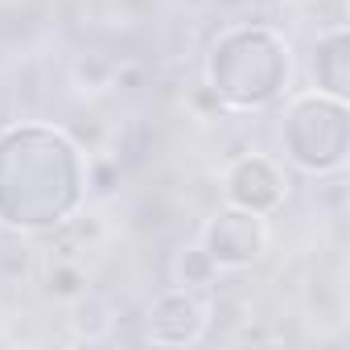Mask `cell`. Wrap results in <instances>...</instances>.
Listing matches in <instances>:
<instances>
[{"label": "cell", "instance_id": "277c9868", "mask_svg": "<svg viewBox=\"0 0 350 350\" xmlns=\"http://www.w3.org/2000/svg\"><path fill=\"white\" fill-rule=\"evenodd\" d=\"M313 83L321 95H334V99H346V83H350V70H346V25H334L317 38V50H313Z\"/></svg>", "mask_w": 350, "mask_h": 350}, {"label": "cell", "instance_id": "6da1fadb", "mask_svg": "<svg viewBox=\"0 0 350 350\" xmlns=\"http://www.w3.org/2000/svg\"><path fill=\"white\" fill-rule=\"evenodd\" d=\"M211 325V301L202 288H165L148 309H144V338L157 346H190L202 342Z\"/></svg>", "mask_w": 350, "mask_h": 350}, {"label": "cell", "instance_id": "52a82bcc", "mask_svg": "<svg viewBox=\"0 0 350 350\" xmlns=\"http://www.w3.org/2000/svg\"><path fill=\"white\" fill-rule=\"evenodd\" d=\"M284 5H293V9H309L313 0H284Z\"/></svg>", "mask_w": 350, "mask_h": 350}, {"label": "cell", "instance_id": "3957f363", "mask_svg": "<svg viewBox=\"0 0 350 350\" xmlns=\"http://www.w3.org/2000/svg\"><path fill=\"white\" fill-rule=\"evenodd\" d=\"M223 194H227L231 206L268 219L288 198V173L272 157L252 152V157H239V161L227 165V173H223Z\"/></svg>", "mask_w": 350, "mask_h": 350}, {"label": "cell", "instance_id": "8992f818", "mask_svg": "<svg viewBox=\"0 0 350 350\" xmlns=\"http://www.w3.org/2000/svg\"><path fill=\"white\" fill-rule=\"evenodd\" d=\"M46 293L58 297V301H83L87 297V272H83V264L54 256V268L46 276Z\"/></svg>", "mask_w": 350, "mask_h": 350}, {"label": "cell", "instance_id": "7a4b0ae2", "mask_svg": "<svg viewBox=\"0 0 350 350\" xmlns=\"http://www.w3.org/2000/svg\"><path fill=\"white\" fill-rule=\"evenodd\" d=\"M198 243L219 264V272H235V268H247V264H256L264 256V247H268V223H264V215L227 206V211H219L202 227Z\"/></svg>", "mask_w": 350, "mask_h": 350}, {"label": "cell", "instance_id": "5b68a950", "mask_svg": "<svg viewBox=\"0 0 350 350\" xmlns=\"http://www.w3.org/2000/svg\"><path fill=\"white\" fill-rule=\"evenodd\" d=\"M215 280H219V264L206 256V247H202V243H190V247H182L178 256H173V284L211 293V288H215Z\"/></svg>", "mask_w": 350, "mask_h": 350}]
</instances>
